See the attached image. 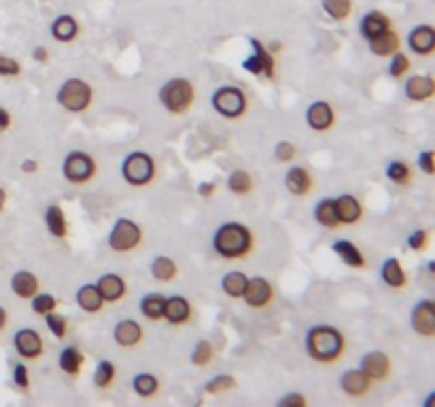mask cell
Masks as SVG:
<instances>
[{"label":"cell","instance_id":"11a10c76","mask_svg":"<svg viewBox=\"0 0 435 407\" xmlns=\"http://www.w3.org/2000/svg\"><path fill=\"white\" fill-rule=\"evenodd\" d=\"M32 58H34L39 64H45V62L49 60V51H47L45 47H36V49H34V53H32Z\"/></svg>","mask_w":435,"mask_h":407},{"label":"cell","instance_id":"d6a6232c","mask_svg":"<svg viewBox=\"0 0 435 407\" xmlns=\"http://www.w3.org/2000/svg\"><path fill=\"white\" fill-rule=\"evenodd\" d=\"M164 304H166V297L160 295V293H149L140 299V312L147 321L151 323H158V321H164Z\"/></svg>","mask_w":435,"mask_h":407},{"label":"cell","instance_id":"cb8c5ba5","mask_svg":"<svg viewBox=\"0 0 435 407\" xmlns=\"http://www.w3.org/2000/svg\"><path fill=\"white\" fill-rule=\"evenodd\" d=\"M113 337L121 348H134L143 341V326L134 319H123L115 325Z\"/></svg>","mask_w":435,"mask_h":407},{"label":"cell","instance_id":"7402d4cb","mask_svg":"<svg viewBox=\"0 0 435 407\" xmlns=\"http://www.w3.org/2000/svg\"><path fill=\"white\" fill-rule=\"evenodd\" d=\"M367 45H369V51H372L376 58H391L395 51H399V47H401V36H399L393 28H389L387 32H382V34L374 36L372 41H367Z\"/></svg>","mask_w":435,"mask_h":407},{"label":"cell","instance_id":"9f6ffc18","mask_svg":"<svg viewBox=\"0 0 435 407\" xmlns=\"http://www.w3.org/2000/svg\"><path fill=\"white\" fill-rule=\"evenodd\" d=\"M21 170L26 174H34L39 170V162L36 160H26V162H21Z\"/></svg>","mask_w":435,"mask_h":407},{"label":"cell","instance_id":"7a4b0ae2","mask_svg":"<svg viewBox=\"0 0 435 407\" xmlns=\"http://www.w3.org/2000/svg\"><path fill=\"white\" fill-rule=\"evenodd\" d=\"M253 232L238 221L223 223L213 236V248L223 259H245L253 252Z\"/></svg>","mask_w":435,"mask_h":407},{"label":"cell","instance_id":"d590c367","mask_svg":"<svg viewBox=\"0 0 435 407\" xmlns=\"http://www.w3.org/2000/svg\"><path fill=\"white\" fill-rule=\"evenodd\" d=\"M132 388L140 399H151L160 391V380L153 373H136L132 380Z\"/></svg>","mask_w":435,"mask_h":407},{"label":"cell","instance_id":"680465c9","mask_svg":"<svg viewBox=\"0 0 435 407\" xmlns=\"http://www.w3.org/2000/svg\"><path fill=\"white\" fill-rule=\"evenodd\" d=\"M6 323H9V314H6V310L0 306V331L6 329Z\"/></svg>","mask_w":435,"mask_h":407},{"label":"cell","instance_id":"9c48e42d","mask_svg":"<svg viewBox=\"0 0 435 407\" xmlns=\"http://www.w3.org/2000/svg\"><path fill=\"white\" fill-rule=\"evenodd\" d=\"M251 49H253V56L247 58L242 62V68L255 77H267V79H274L276 75V62H274V53L267 51V47L261 43L260 38H251Z\"/></svg>","mask_w":435,"mask_h":407},{"label":"cell","instance_id":"4316f807","mask_svg":"<svg viewBox=\"0 0 435 407\" xmlns=\"http://www.w3.org/2000/svg\"><path fill=\"white\" fill-rule=\"evenodd\" d=\"M75 302H77V306H79L83 312H87V314H98V312L104 308V299H102V295L98 293V287L91 284V282H87V284L77 289Z\"/></svg>","mask_w":435,"mask_h":407},{"label":"cell","instance_id":"d6986e66","mask_svg":"<svg viewBox=\"0 0 435 407\" xmlns=\"http://www.w3.org/2000/svg\"><path fill=\"white\" fill-rule=\"evenodd\" d=\"M334 202H336V212H338L340 225H354V223L361 221V217H363V206H361V202H359L354 195L342 193V195L334 197Z\"/></svg>","mask_w":435,"mask_h":407},{"label":"cell","instance_id":"9a60e30c","mask_svg":"<svg viewBox=\"0 0 435 407\" xmlns=\"http://www.w3.org/2000/svg\"><path fill=\"white\" fill-rule=\"evenodd\" d=\"M408 47L416 56H431L435 51V28L429 24H421L410 30L408 34Z\"/></svg>","mask_w":435,"mask_h":407},{"label":"cell","instance_id":"ab89813d","mask_svg":"<svg viewBox=\"0 0 435 407\" xmlns=\"http://www.w3.org/2000/svg\"><path fill=\"white\" fill-rule=\"evenodd\" d=\"M384 174L397 187H408L410 180H412V170H410V165L406 162H391L387 165Z\"/></svg>","mask_w":435,"mask_h":407},{"label":"cell","instance_id":"83f0119b","mask_svg":"<svg viewBox=\"0 0 435 407\" xmlns=\"http://www.w3.org/2000/svg\"><path fill=\"white\" fill-rule=\"evenodd\" d=\"M45 227L58 240H64L68 236V221H66V215L60 204H51L45 210Z\"/></svg>","mask_w":435,"mask_h":407},{"label":"cell","instance_id":"ffe728a7","mask_svg":"<svg viewBox=\"0 0 435 407\" xmlns=\"http://www.w3.org/2000/svg\"><path fill=\"white\" fill-rule=\"evenodd\" d=\"M391 17L382 11H369L361 17V24H359V32L365 41H372L374 36L387 32L391 28Z\"/></svg>","mask_w":435,"mask_h":407},{"label":"cell","instance_id":"ac0fdd59","mask_svg":"<svg viewBox=\"0 0 435 407\" xmlns=\"http://www.w3.org/2000/svg\"><path fill=\"white\" fill-rule=\"evenodd\" d=\"M96 287H98V293L102 295L104 304H106V302H108V304L121 302V299L126 297V293H128L126 280H123L121 276H117V274H104V276H100L98 282H96Z\"/></svg>","mask_w":435,"mask_h":407},{"label":"cell","instance_id":"ba28073f","mask_svg":"<svg viewBox=\"0 0 435 407\" xmlns=\"http://www.w3.org/2000/svg\"><path fill=\"white\" fill-rule=\"evenodd\" d=\"M62 174L73 185H86L98 174V163L86 151H71L62 163Z\"/></svg>","mask_w":435,"mask_h":407},{"label":"cell","instance_id":"f5cc1de1","mask_svg":"<svg viewBox=\"0 0 435 407\" xmlns=\"http://www.w3.org/2000/svg\"><path fill=\"white\" fill-rule=\"evenodd\" d=\"M217 193V185L215 182H210V180H206V182H200V187H198V195L200 197H204V200H210L213 195Z\"/></svg>","mask_w":435,"mask_h":407},{"label":"cell","instance_id":"f35d334b","mask_svg":"<svg viewBox=\"0 0 435 407\" xmlns=\"http://www.w3.org/2000/svg\"><path fill=\"white\" fill-rule=\"evenodd\" d=\"M117 380V367L111 361H100L96 371H93V384L102 391L111 388L113 382Z\"/></svg>","mask_w":435,"mask_h":407},{"label":"cell","instance_id":"816d5d0a","mask_svg":"<svg viewBox=\"0 0 435 407\" xmlns=\"http://www.w3.org/2000/svg\"><path fill=\"white\" fill-rule=\"evenodd\" d=\"M419 168H421L427 176L434 174V151H431V149H427V151H423V153L419 155Z\"/></svg>","mask_w":435,"mask_h":407},{"label":"cell","instance_id":"94428289","mask_svg":"<svg viewBox=\"0 0 435 407\" xmlns=\"http://www.w3.org/2000/svg\"><path fill=\"white\" fill-rule=\"evenodd\" d=\"M429 274H435V263H434V261H429Z\"/></svg>","mask_w":435,"mask_h":407},{"label":"cell","instance_id":"db71d44e","mask_svg":"<svg viewBox=\"0 0 435 407\" xmlns=\"http://www.w3.org/2000/svg\"><path fill=\"white\" fill-rule=\"evenodd\" d=\"M11 123H13V117H11V113H9L6 108H2V106H0V132L9 130V128H11Z\"/></svg>","mask_w":435,"mask_h":407},{"label":"cell","instance_id":"74e56055","mask_svg":"<svg viewBox=\"0 0 435 407\" xmlns=\"http://www.w3.org/2000/svg\"><path fill=\"white\" fill-rule=\"evenodd\" d=\"M253 178H251V174L247 172V170H234L230 176H227V187H230V191L232 193H236V195H247V193H251L253 191Z\"/></svg>","mask_w":435,"mask_h":407},{"label":"cell","instance_id":"60d3db41","mask_svg":"<svg viewBox=\"0 0 435 407\" xmlns=\"http://www.w3.org/2000/svg\"><path fill=\"white\" fill-rule=\"evenodd\" d=\"M238 386V382L234 380V376L230 373H219L215 378H210L204 386L206 395H223V393H230Z\"/></svg>","mask_w":435,"mask_h":407},{"label":"cell","instance_id":"4fadbf2b","mask_svg":"<svg viewBox=\"0 0 435 407\" xmlns=\"http://www.w3.org/2000/svg\"><path fill=\"white\" fill-rule=\"evenodd\" d=\"M245 304L253 310H261L265 306H270V302L274 299V289H272V282L255 276V278H249L247 282V289H245V295H242Z\"/></svg>","mask_w":435,"mask_h":407},{"label":"cell","instance_id":"c3c4849f","mask_svg":"<svg viewBox=\"0 0 435 407\" xmlns=\"http://www.w3.org/2000/svg\"><path fill=\"white\" fill-rule=\"evenodd\" d=\"M13 384L19 391H28L30 388V373H28V367L24 363H17L13 367Z\"/></svg>","mask_w":435,"mask_h":407},{"label":"cell","instance_id":"836d02e7","mask_svg":"<svg viewBox=\"0 0 435 407\" xmlns=\"http://www.w3.org/2000/svg\"><path fill=\"white\" fill-rule=\"evenodd\" d=\"M247 282H249V278L242 272H227L221 278V289L230 299H242Z\"/></svg>","mask_w":435,"mask_h":407},{"label":"cell","instance_id":"8d00e7d4","mask_svg":"<svg viewBox=\"0 0 435 407\" xmlns=\"http://www.w3.org/2000/svg\"><path fill=\"white\" fill-rule=\"evenodd\" d=\"M321 9L334 21H344L352 15V0H321Z\"/></svg>","mask_w":435,"mask_h":407},{"label":"cell","instance_id":"7c38bea8","mask_svg":"<svg viewBox=\"0 0 435 407\" xmlns=\"http://www.w3.org/2000/svg\"><path fill=\"white\" fill-rule=\"evenodd\" d=\"M412 329L416 335L425 339L435 337V302L434 299H421L412 310Z\"/></svg>","mask_w":435,"mask_h":407},{"label":"cell","instance_id":"bcb514c9","mask_svg":"<svg viewBox=\"0 0 435 407\" xmlns=\"http://www.w3.org/2000/svg\"><path fill=\"white\" fill-rule=\"evenodd\" d=\"M295 155H297V149H295V145L289 143V140H280V143L274 147V158H276L278 162H293Z\"/></svg>","mask_w":435,"mask_h":407},{"label":"cell","instance_id":"6da1fadb","mask_svg":"<svg viewBox=\"0 0 435 407\" xmlns=\"http://www.w3.org/2000/svg\"><path fill=\"white\" fill-rule=\"evenodd\" d=\"M347 350V339L340 329L332 325L312 326L306 335V352L314 363L332 365L342 359Z\"/></svg>","mask_w":435,"mask_h":407},{"label":"cell","instance_id":"d4e9b609","mask_svg":"<svg viewBox=\"0 0 435 407\" xmlns=\"http://www.w3.org/2000/svg\"><path fill=\"white\" fill-rule=\"evenodd\" d=\"M11 291L19 297V299H30L34 297L39 291H41V284H39V278L28 272V269H19L13 274L11 278Z\"/></svg>","mask_w":435,"mask_h":407},{"label":"cell","instance_id":"1f68e13d","mask_svg":"<svg viewBox=\"0 0 435 407\" xmlns=\"http://www.w3.org/2000/svg\"><path fill=\"white\" fill-rule=\"evenodd\" d=\"M314 221H317L321 227H325V230H336V227H340L334 197H323V200L317 204V208H314Z\"/></svg>","mask_w":435,"mask_h":407},{"label":"cell","instance_id":"2e32d148","mask_svg":"<svg viewBox=\"0 0 435 407\" xmlns=\"http://www.w3.org/2000/svg\"><path fill=\"white\" fill-rule=\"evenodd\" d=\"M372 380L361 371V369H347L340 378V388L342 393L352 397V399H359V397H365L369 391H372Z\"/></svg>","mask_w":435,"mask_h":407},{"label":"cell","instance_id":"5bb4252c","mask_svg":"<svg viewBox=\"0 0 435 407\" xmlns=\"http://www.w3.org/2000/svg\"><path fill=\"white\" fill-rule=\"evenodd\" d=\"M306 121L314 132H329L336 125V113L329 102L317 100L306 110Z\"/></svg>","mask_w":435,"mask_h":407},{"label":"cell","instance_id":"b9f144b4","mask_svg":"<svg viewBox=\"0 0 435 407\" xmlns=\"http://www.w3.org/2000/svg\"><path fill=\"white\" fill-rule=\"evenodd\" d=\"M30 306H32V312H34V314L45 316V314L58 310V299H56L51 293H41V291H39L34 297H30Z\"/></svg>","mask_w":435,"mask_h":407},{"label":"cell","instance_id":"681fc988","mask_svg":"<svg viewBox=\"0 0 435 407\" xmlns=\"http://www.w3.org/2000/svg\"><path fill=\"white\" fill-rule=\"evenodd\" d=\"M21 73V64L13 58L0 56V77H17Z\"/></svg>","mask_w":435,"mask_h":407},{"label":"cell","instance_id":"4dcf8cb0","mask_svg":"<svg viewBox=\"0 0 435 407\" xmlns=\"http://www.w3.org/2000/svg\"><path fill=\"white\" fill-rule=\"evenodd\" d=\"M332 250L338 254V259H340L342 263H347L348 267H354V269L365 267V257H363V252L359 250V246H354L352 242L338 240V242L332 244Z\"/></svg>","mask_w":435,"mask_h":407},{"label":"cell","instance_id":"e0dca14e","mask_svg":"<svg viewBox=\"0 0 435 407\" xmlns=\"http://www.w3.org/2000/svg\"><path fill=\"white\" fill-rule=\"evenodd\" d=\"M193 316V310H191V304L189 299L180 297V295H173V297H166V304H164V321H168L170 325L180 326L187 325Z\"/></svg>","mask_w":435,"mask_h":407},{"label":"cell","instance_id":"f6af8a7d","mask_svg":"<svg viewBox=\"0 0 435 407\" xmlns=\"http://www.w3.org/2000/svg\"><path fill=\"white\" fill-rule=\"evenodd\" d=\"M45 323L49 326V331L53 333V337L64 339V337L68 335V321H66L62 314H58V312H49V314H45Z\"/></svg>","mask_w":435,"mask_h":407},{"label":"cell","instance_id":"8992f818","mask_svg":"<svg viewBox=\"0 0 435 407\" xmlns=\"http://www.w3.org/2000/svg\"><path fill=\"white\" fill-rule=\"evenodd\" d=\"M121 176L132 187H147L155 178V162L149 153L134 151L121 163Z\"/></svg>","mask_w":435,"mask_h":407},{"label":"cell","instance_id":"3957f363","mask_svg":"<svg viewBox=\"0 0 435 407\" xmlns=\"http://www.w3.org/2000/svg\"><path fill=\"white\" fill-rule=\"evenodd\" d=\"M193 100H195V87L189 79H183V77H174L164 83L160 89V102L173 115H185L193 106Z\"/></svg>","mask_w":435,"mask_h":407},{"label":"cell","instance_id":"f907efd6","mask_svg":"<svg viewBox=\"0 0 435 407\" xmlns=\"http://www.w3.org/2000/svg\"><path fill=\"white\" fill-rule=\"evenodd\" d=\"M278 406L280 407H306L308 406V399H306L304 395H300V393H289V395H285V397L278 401Z\"/></svg>","mask_w":435,"mask_h":407},{"label":"cell","instance_id":"30bf717a","mask_svg":"<svg viewBox=\"0 0 435 407\" xmlns=\"http://www.w3.org/2000/svg\"><path fill=\"white\" fill-rule=\"evenodd\" d=\"M13 346H15V352L26 361H36L45 352L43 337L34 329H19L13 335Z\"/></svg>","mask_w":435,"mask_h":407},{"label":"cell","instance_id":"7bdbcfd3","mask_svg":"<svg viewBox=\"0 0 435 407\" xmlns=\"http://www.w3.org/2000/svg\"><path fill=\"white\" fill-rule=\"evenodd\" d=\"M215 356V346L208 339H200L191 350V363L195 367H206Z\"/></svg>","mask_w":435,"mask_h":407},{"label":"cell","instance_id":"484cf974","mask_svg":"<svg viewBox=\"0 0 435 407\" xmlns=\"http://www.w3.org/2000/svg\"><path fill=\"white\" fill-rule=\"evenodd\" d=\"M380 276H382V282L389 284L391 289H406V284H408L406 269H404V265H401V261L397 257H391V259H387L382 263Z\"/></svg>","mask_w":435,"mask_h":407},{"label":"cell","instance_id":"91938a15","mask_svg":"<svg viewBox=\"0 0 435 407\" xmlns=\"http://www.w3.org/2000/svg\"><path fill=\"white\" fill-rule=\"evenodd\" d=\"M4 206H6V191L0 187V212L4 210Z\"/></svg>","mask_w":435,"mask_h":407},{"label":"cell","instance_id":"603a6c76","mask_svg":"<svg viewBox=\"0 0 435 407\" xmlns=\"http://www.w3.org/2000/svg\"><path fill=\"white\" fill-rule=\"evenodd\" d=\"M285 187L291 195L295 197H304L312 191V176L306 168L302 165H295L287 172L285 176Z\"/></svg>","mask_w":435,"mask_h":407},{"label":"cell","instance_id":"e575fe53","mask_svg":"<svg viewBox=\"0 0 435 407\" xmlns=\"http://www.w3.org/2000/svg\"><path fill=\"white\" fill-rule=\"evenodd\" d=\"M178 274V267L170 257L166 254H160L151 261V276L158 280V282H173Z\"/></svg>","mask_w":435,"mask_h":407},{"label":"cell","instance_id":"6f0895ef","mask_svg":"<svg viewBox=\"0 0 435 407\" xmlns=\"http://www.w3.org/2000/svg\"><path fill=\"white\" fill-rule=\"evenodd\" d=\"M265 47H267V51H270V53H280V51H282V43H278V41L267 43Z\"/></svg>","mask_w":435,"mask_h":407},{"label":"cell","instance_id":"5b68a950","mask_svg":"<svg viewBox=\"0 0 435 407\" xmlns=\"http://www.w3.org/2000/svg\"><path fill=\"white\" fill-rule=\"evenodd\" d=\"M210 102H213V108L225 119H240V117L247 115V108H249L247 93L240 87H234V85L219 87L213 93Z\"/></svg>","mask_w":435,"mask_h":407},{"label":"cell","instance_id":"277c9868","mask_svg":"<svg viewBox=\"0 0 435 407\" xmlns=\"http://www.w3.org/2000/svg\"><path fill=\"white\" fill-rule=\"evenodd\" d=\"M56 100L68 113H86L87 108L91 106L93 89L83 79L73 77V79H66V81L60 85V89L56 93Z\"/></svg>","mask_w":435,"mask_h":407},{"label":"cell","instance_id":"44dd1931","mask_svg":"<svg viewBox=\"0 0 435 407\" xmlns=\"http://www.w3.org/2000/svg\"><path fill=\"white\" fill-rule=\"evenodd\" d=\"M406 98L412 102H427L435 93V83L429 75H414L404 85Z\"/></svg>","mask_w":435,"mask_h":407},{"label":"cell","instance_id":"8fae6325","mask_svg":"<svg viewBox=\"0 0 435 407\" xmlns=\"http://www.w3.org/2000/svg\"><path fill=\"white\" fill-rule=\"evenodd\" d=\"M372 382H384L391 376V359L387 352L382 350H372L365 352L361 359V367H359Z\"/></svg>","mask_w":435,"mask_h":407},{"label":"cell","instance_id":"52a82bcc","mask_svg":"<svg viewBox=\"0 0 435 407\" xmlns=\"http://www.w3.org/2000/svg\"><path fill=\"white\" fill-rule=\"evenodd\" d=\"M143 242V230L136 221L128 219V217H121L115 221V225L111 227V234H108V246L111 250L115 252H132L136 250Z\"/></svg>","mask_w":435,"mask_h":407},{"label":"cell","instance_id":"7dc6e473","mask_svg":"<svg viewBox=\"0 0 435 407\" xmlns=\"http://www.w3.org/2000/svg\"><path fill=\"white\" fill-rule=\"evenodd\" d=\"M429 244V232L427 230H416L408 236V248L414 250V252H421L425 250Z\"/></svg>","mask_w":435,"mask_h":407},{"label":"cell","instance_id":"ee69618b","mask_svg":"<svg viewBox=\"0 0 435 407\" xmlns=\"http://www.w3.org/2000/svg\"><path fill=\"white\" fill-rule=\"evenodd\" d=\"M410 71V58L401 51H395L391 56V62H389V77L391 79H404V75Z\"/></svg>","mask_w":435,"mask_h":407},{"label":"cell","instance_id":"f1b7e54d","mask_svg":"<svg viewBox=\"0 0 435 407\" xmlns=\"http://www.w3.org/2000/svg\"><path fill=\"white\" fill-rule=\"evenodd\" d=\"M51 36L58 43H73L79 36V21L73 15H60L51 24Z\"/></svg>","mask_w":435,"mask_h":407},{"label":"cell","instance_id":"f546056e","mask_svg":"<svg viewBox=\"0 0 435 407\" xmlns=\"http://www.w3.org/2000/svg\"><path fill=\"white\" fill-rule=\"evenodd\" d=\"M58 365H60V369H62L66 376L75 378V376L81 373V369H83V365H86V354H83L77 346H68V348H64V350L60 352Z\"/></svg>","mask_w":435,"mask_h":407}]
</instances>
